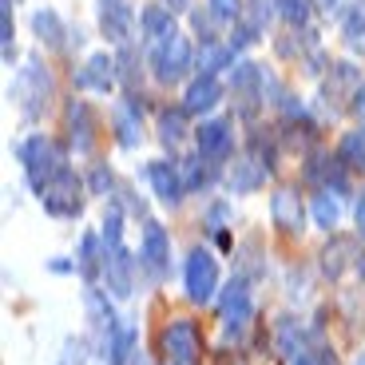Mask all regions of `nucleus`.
Masks as SVG:
<instances>
[{
    "instance_id": "f704fd0d",
    "label": "nucleus",
    "mask_w": 365,
    "mask_h": 365,
    "mask_svg": "<svg viewBox=\"0 0 365 365\" xmlns=\"http://www.w3.org/2000/svg\"><path fill=\"white\" fill-rule=\"evenodd\" d=\"M278 349H282L286 357L306 354V349H302V329H298V322H294V318H282V322H278Z\"/></svg>"
},
{
    "instance_id": "de8ad7c7",
    "label": "nucleus",
    "mask_w": 365,
    "mask_h": 365,
    "mask_svg": "<svg viewBox=\"0 0 365 365\" xmlns=\"http://www.w3.org/2000/svg\"><path fill=\"white\" fill-rule=\"evenodd\" d=\"M357 365H365V357H361V361H357Z\"/></svg>"
},
{
    "instance_id": "7c9ffc66",
    "label": "nucleus",
    "mask_w": 365,
    "mask_h": 365,
    "mask_svg": "<svg viewBox=\"0 0 365 365\" xmlns=\"http://www.w3.org/2000/svg\"><path fill=\"white\" fill-rule=\"evenodd\" d=\"M187 135V108H163L159 111V139L163 147H179Z\"/></svg>"
},
{
    "instance_id": "b1692460",
    "label": "nucleus",
    "mask_w": 365,
    "mask_h": 365,
    "mask_svg": "<svg viewBox=\"0 0 365 365\" xmlns=\"http://www.w3.org/2000/svg\"><path fill=\"white\" fill-rule=\"evenodd\" d=\"M32 32H36V40L40 44H48V48H64L68 44V24H64V16L56 9H36L32 12Z\"/></svg>"
},
{
    "instance_id": "473e14b6",
    "label": "nucleus",
    "mask_w": 365,
    "mask_h": 365,
    "mask_svg": "<svg viewBox=\"0 0 365 365\" xmlns=\"http://www.w3.org/2000/svg\"><path fill=\"white\" fill-rule=\"evenodd\" d=\"M115 72H119V80H123V88H135V76H143V68H139V60H135V48L131 44H119V52H115Z\"/></svg>"
},
{
    "instance_id": "f8f14e48",
    "label": "nucleus",
    "mask_w": 365,
    "mask_h": 365,
    "mask_svg": "<svg viewBox=\"0 0 365 365\" xmlns=\"http://www.w3.org/2000/svg\"><path fill=\"white\" fill-rule=\"evenodd\" d=\"M135 266H139V258H131L128 247H103V282H108L111 298H131Z\"/></svg>"
},
{
    "instance_id": "f3484780",
    "label": "nucleus",
    "mask_w": 365,
    "mask_h": 365,
    "mask_svg": "<svg viewBox=\"0 0 365 365\" xmlns=\"http://www.w3.org/2000/svg\"><path fill=\"white\" fill-rule=\"evenodd\" d=\"M119 72H115V56L108 52H96L83 60V68L76 72V88L80 91H96V96H108L111 88H115Z\"/></svg>"
},
{
    "instance_id": "9d476101",
    "label": "nucleus",
    "mask_w": 365,
    "mask_h": 365,
    "mask_svg": "<svg viewBox=\"0 0 365 365\" xmlns=\"http://www.w3.org/2000/svg\"><path fill=\"white\" fill-rule=\"evenodd\" d=\"M230 96L238 100L242 115H250V111L266 100V72L258 64H250V60H238V64L230 68Z\"/></svg>"
},
{
    "instance_id": "412c9836",
    "label": "nucleus",
    "mask_w": 365,
    "mask_h": 365,
    "mask_svg": "<svg viewBox=\"0 0 365 365\" xmlns=\"http://www.w3.org/2000/svg\"><path fill=\"white\" fill-rule=\"evenodd\" d=\"M361 262V255H357V242L346 235H334L326 242V250H322V274L326 278H341L346 274V266H357Z\"/></svg>"
},
{
    "instance_id": "4be33fe9",
    "label": "nucleus",
    "mask_w": 365,
    "mask_h": 365,
    "mask_svg": "<svg viewBox=\"0 0 365 365\" xmlns=\"http://www.w3.org/2000/svg\"><path fill=\"white\" fill-rule=\"evenodd\" d=\"M83 314H88V322L96 329H100L103 338H108L111 329H115V310H111V298H108V290H100L96 282H88L83 286Z\"/></svg>"
},
{
    "instance_id": "20e7f679",
    "label": "nucleus",
    "mask_w": 365,
    "mask_h": 365,
    "mask_svg": "<svg viewBox=\"0 0 365 365\" xmlns=\"http://www.w3.org/2000/svg\"><path fill=\"white\" fill-rule=\"evenodd\" d=\"M83 191H88L83 179L72 171V167H64V171L56 175L36 199H40V207H44L52 219H80L83 215Z\"/></svg>"
},
{
    "instance_id": "f257e3e1",
    "label": "nucleus",
    "mask_w": 365,
    "mask_h": 365,
    "mask_svg": "<svg viewBox=\"0 0 365 365\" xmlns=\"http://www.w3.org/2000/svg\"><path fill=\"white\" fill-rule=\"evenodd\" d=\"M16 159H20V167H24L28 187H32L36 195L68 167V151H64V147H56L52 139L40 135V131H36V135H28V139H20Z\"/></svg>"
},
{
    "instance_id": "c756f323",
    "label": "nucleus",
    "mask_w": 365,
    "mask_h": 365,
    "mask_svg": "<svg viewBox=\"0 0 365 365\" xmlns=\"http://www.w3.org/2000/svg\"><path fill=\"white\" fill-rule=\"evenodd\" d=\"M334 155L341 159L346 171H365V131L361 128L346 131V135L338 139V151H334Z\"/></svg>"
},
{
    "instance_id": "09e8293b",
    "label": "nucleus",
    "mask_w": 365,
    "mask_h": 365,
    "mask_svg": "<svg viewBox=\"0 0 365 365\" xmlns=\"http://www.w3.org/2000/svg\"><path fill=\"white\" fill-rule=\"evenodd\" d=\"M131 365H143V361H131Z\"/></svg>"
},
{
    "instance_id": "a878e982",
    "label": "nucleus",
    "mask_w": 365,
    "mask_h": 365,
    "mask_svg": "<svg viewBox=\"0 0 365 365\" xmlns=\"http://www.w3.org/2000/svg\"><path fill=\"white\" fill-rule=\"evenodd\" d=\"M361 68L357 64H329V76H326V91L329 96H334V100H349V96H354L357 88H361Z\"/></svg>"
},
{
    "instance_id": "5701e85b",
    "label": "nucleus",
    "mask_w": 365,
    "mask_h": 365,
    "mask_svg": "<svg viewBox=\"0 0 365 365\" xmlns=\"http://www.w3.org/2000/svg\"><path fill=\"white\" fill-rule=\"evenodd\" d=\"M76 270H80L83 282H96V278L103 274V235H96V230H83V235H80Z\"/></svg>"
},
{
    "instance_id": "37998d69",
    "label": "nucleus",
    "mask_w": 365,
    "mask_h": 365,
    "mask_svg": "<svg viewBox=\"0 0 365 365\" xmlns=\"http://www.w3.org/2000/svg\"><path fill=\"white\" fill-rule=\"evenodd\" d=\"M48 270L52 274H80L76 270V258H48Z\"/></svg>"
},
{
    "instance_id": "dca6fc26",
    "label": "nucleus",
    "mask_w": 365,
    "mask_h": 365,
    "mask_svg": "<svg viewBox=\"0 0 365 365\" xmlns=\"http://www.w3.org/2000/svg\"><path fill=\"white\" fill-rule=\"evenodd\" d=\"M64 123H68V143H72V151L76 155H88L91 147H96V111L83 100H68Z\"/></svg>"
},
{
    "instance_id": "aec40b11",
    "label": "nucleus",
    "mask_w": 365,
    "mask_h": 365,
    "mask_svg": "<svg viewBox=\"0 0 365 365\" xmlns=\"http://www.w3.org/2000/svg\"><path fill=\"white\" fill-rule=\"evenodd\" d=\"M135 322L119 318L115 329L103 338V365H131L135 361Z\"/></svg>"
},
{
    "instance_id": "c85d7f7f",
    "label": "nucleus",
    "mask_w": 365,
    "mask_h": 365,
    "mask_svg": "<svg viewBox=\"0 0 365 365\" xmlns=\"http://www.w3.org/2000/svg\"><path fill=\"white\" fill-rule=\"evenodd\" d=\"M341 199H346V195H338V191H318L314 195V207H310V219L318 222L322 230H334L341 222Z\"/></svg>"
},
{
    "instance_id": "4c0bfd02",
    "label": "nucleus",
    "mask_w": 365,
    "mask_h": 365,
    "mask_svg": "<svg viewBox=\"0 0 365 365\" xmlns=\"http://www.w3.org/2000/svg\"><path fill=\"white\" fill-rule=\"evenodd\" d=\"M115 191V175L108 171V167H91V175H88V195H100V199H108V195Z\"/></svg>"
},
{
    "instance_id": "58836bf2",
    "label": "nucleus",
    "mask_w": 365,
    "mask_h": 365,
    "mask_svg": "<svg viewBox=\"0 0 365 365\" xmlns=\"http://www.w3.org/2000/svg\"><path fill=\"white\" fill-rule=\"evenodd\" d=\"M12 36H16V24H12V4H0V44H4V64H12Z\"/></svg>"
},
{
    "instance_id": "a211bd4d",
    "label": "nucleus",
    "mask_w": 365,
    "mask_h": 365,
    "mask_svg": "<svg viewBox=\"0 0 365 365\" xmlns=\"http://www.w3.org/2000/svg\"><path fill=\"white\" fill-rule=\"evenodd\" d=\"M266 175H270V167H266L258 155H242V159H235V167H230L227 187H230V195H255V191L266 187Z\"/></svg>"
},
{
    "instance_id": "6ab92c4d",
    "label": "nucleus",
    "mask_w": 365,
    "mask_h": 365,
    "mask_svg": "<svg viewBox=\"0 0 365 365\" xmlns=\"http://www.w3.org/2000/svg\"><path fill=\"white\" fill-rule=\"evenodd\" d=\"M222 100V83L219 76H195L191 83H187V91H182V108H187V115H207V111H215Z\"/></svg>"
},
{
    "instance_id": "423d86ee",
    "label": "nucleus",
    "mask_w": 365,
    "mask_h": 365,
    "mask_svg": "<svg viewBox=\"0 0 365 365\" xmlns=\"http://www.w3.org/2000/svg\"><path fill=\"white\" fill-rule=\"evenodd\" d=\"M12 100L20 103L24 119H36L48 108V100H52V76H48V68L40 60H28L16 72V80H12Z\"/></svg>"
},
{
    "instance_id": "393cba45",
    "label": "nucleus",
    "mask_w": 365,
    "mask_h": 365,
    "mask_svg": "<svg viewBox=\"0 0 365 365\" xmlns=\"http://www.w3.org/2000/svg\"><path fill=\"white\" fill-rule=\"evenodd\" d=\"M171 32H179V28H175V12L167 9V4H147V9L139 12V36H143L147 44H155V40L171 36Z\"/></svg>"
},
{
    "instance_id": "e433bc0d",
    "label": "nucleus",
    "mask_w": 365,
    "mask_h": 365,
    "mask_svg": "<svg viewBox=\"0 0 365 365\" xmlns=\"http://www.w3.org/2000/svg\"><path fill=\"white\" fill-rule=\"evenodd\" d=\"M227 219H230V202H227V199H215L207 210H202V227H207L210 235L227 230Z\"/></svg>"
},
{
    "instance_id": "72a5a7b5",
    "label": "nucleus",
    "mask_w": 365,
    "mask_h": 365,
    "mask_svg": "<svg viewBox=\"0 0 365 365\" xmlns=\"http://www.w3.org/2000/svg\"><path fill=\"white\" fill-rule=\"evenodd\" d=\"M314 12V0H278V16L286 20L290 28H306Z\"/></svg>"
},
{
    "instance_id": "c9c22d12",
    "label": "nucleus",
    "mask_w": 365,
    "mask_h": 365,
    "mask_svg": "<svg viewBox=\"0 0 365 365\" xmlns=\"http://www.w3.org/2000/svg\"><path fill=\"white\" fill-rule=\"evenodd\" d=\"M258 32H262V24H258L255 16H242V20H235V28H230V48L235 52H242V48H250L258 40Z\"/></svg>"
},
{
    "instance_id": "9b49d317",
    "label": "nucleus",
    "mask_w": 365,
    "mask_h": 365,
    "mask_svg": "<svg viewBox=\"0 0 365 365\" xmlns=\"http://www.w3.org/2000/svg\"><path fill=\"white\" fill-rule=\"evenodd\" d=\"M111 131H115V143L123 147V151L143 143V103H139L135 91H128V96L111 108Z\"/></svg>"
},
{
    "instance_id": "a18cd8bd",
    "label": "nucleus",
    "mask_w": 365,
    "mask_h": 365,
    "mask_svg": "<svg viewBox=\"0 0 365 365\" xmlns=\"http://www.w3.org/2000/svg\"><path fill=\"white\" fill-rule=\"evenodd\" d=\"M338 4H341V0H314V9H322V12H334Z\"/></svg>"
},
{
    "instance_id": "2f4dec72",
    "label": "nucleus",
    "mask_w": 365,
    "mask_h": 365,
    "mask_svg": "<svg viewBox=\"0 0 365 365\" xmlns=\"http://www.w3.org/2000/svg\"><path fill=\"white\" fill-rule=\"evenodd\" d=\"M179 171H182V182H187V195H191V191H202L207 182H215V163H207L202 155L182 159Z\"/></svg>"
},
{
    "instance_id": "4468645a",
    "label": "nucleus",
    "mask_w": 365,
    "mask_h": 365,
    "mask_svg": "<svg viewBox=\"0 0 365 365\" xmlns=\"http://www.w3.org/2000/svg\"><path fill=\"white\" fill-rule=\"evenodd\" d=\"M135 9L131 0H100V32L108 44H131L135 36Z\"/></svg>"
},
{
    "instance_id": "ea45409f",
    "label": "nucleus",
    "mask_w": 365,
    "mask_h": 365,
    "mask_svg": "<svg viewBox=\"0 0 365 365\" xmlns=\"http://www.w3.org/2000/svg\"><path fill=\"white\" fill-rule=\"evenodd\" d=\"M207 9L215 12V20H222V24L242 20V0H207Z\"/></svg>"
},
{
    "instance_id": "0eeeda50",
    "label": "nucleus",
    "mask_w": 365,
    "mask_h": 365,
    "mask_svg": "<svg viewBox=\"0 0 365 365\" xmlns=\"http://www.w3.org/2000/svg\"><path fill=\"white\" fill-rule=\"evenodd\" d=\"M159 349L167 365H199L202 357V334L191 318H171L159 329Z\"/></svg>"
},
{
    "instance_id": "8fccbe9b",
    "label": "nucleus",
    "mask_w": 365,
    "mask_h": 365,
    "mask_svg": "<svg viewBox=\"0 0 365 365\" xmlns=\"http://www.w3.org/2000/svg\"><path fill=\"white\" fill-rule=\"evenodd\" d=\"M4 4H12V0H4Z\"/></svg>"
},
{
    "instance_id": "7ed1b4c3",
    "label": "nucleus",
    "mask_w": 365,
    "mask_h": 365,
    "mask_svg": "<svg viewBox=\"0 0 365 365\" xmlns=\"http://www.w3.org/2000/svg\"><path fill=\"white\" fill-rule=\"evenodd\" d=\"M147 60H151V72H155L159 83H179L182 76L195 68V48L182 32H171V36L151 44V56H147Z\"/></svg>"
},
{
    "instance_id": "39448f33",
    "label": "nucleus",
    "mask_w": 365,
    "mask_h": 365,
    "mask_svg": "<svg viewBox=\"0 0 365 365\" xmlns=\"http://www.w3.org/2000/svg\"><path fill=\"white\" fill-rule=\"evenodd\" d=\"M219 314H222V338H242L250 329V318H255V298H250V282L247 278H230L227 290L219 294Z\"/></svg>"
},
{
    "instance_id": "c03bdc74",
    "label": "nucleus",
    "mask_w": 365,
    "mask_h": 365,
    "mask_svg": "<svg viewBox=\"0 0 365 365\" xmlns=\"http://www.w3.org/2000/svg\"><path fill=\"white\" fill-rule=\"evenodd\" d=\"M163 4H167L171 12H187V9H191V0H163Z\"/></svg>"
},
{
    "instance_id": "49530a36",
    "label": "nucleus",
    "mask_w": 365,
    "mask_h": 365,
    "mask_svg": "<svg viewBox=\"0 0 365 365\" xmlns=\"http://www.w3.org/2000/svg\"><path fill=\"white\" fill-rule=\"evenodd\" d=\"M290 365H318L314 357H306V354H298V357H290Z\"/></svg>"
},
{
    "instance_id": "6e6552de",
    "label": "nucleus",
    "mask_w": 365,
    "mask_h": 365,
    "mask_svg": "<svg viewBox=\"0 0 365 365\" xmlns=\"http://www.w3.org/2000/svg\"><path fill=\"white\" fill-rule=\"evenodd\" d=\"M139 266H143L155 282H163L171 270V235L163 230V222L147 219L143 235H139Z\"/></svg>"
},
{
    "instance_id": "ddd939ff",
    "label": "nucleus",
    "mask_w": 365,
    "mask_h": 365,
    "mask_svg": "<svg viewBox=\"0 0 365 365\" xmlns=\"http://www.w3.org/2000/svg\"><path fill=\"white\" fill-rule=\"evenodd\" d=\"M147 182H151V195H155L163 207H179L182 195H187V182H182V171L179 163H171V159H151V163L143 167Z\"/></svg>"
},
{
    "instance_id": "2eb2a0df",
    "label": "nucleus",
    "mask_w": 365,
    "mask_h": 365,
    "mask_svg": "<svg viewBox=\"0 0 365 365\" xmlns=\"http://www.w3.org/2000/svg\"><path fill=\"white\" fill-rule=\"evenodd\" d=\"M270 222L282 235H302L306 230V202H302V195L294 187H278L270 195Z\"/></svg>"
},
{
    "instance_id": "1a4fd4ad",
    "label": "nucleus",
    "mask_w": 365,
    "mask_h": 365,
    "mask_svg": "<svg viewBox=\"0 0 365 365\" xmlns=\"http://www.w3.org/2000/svg\"><path fill=\"white\" fill-rule=\"evenodd\" d=\"M195 147L207 163H227L235 155V123L230 119H202L195 128Z\"/></svg>"
},
{
    "instance_id": "79ce46f5",
    "label": "nucleus",
    "mask_w": 365,
    "mask_h": 365,
    "mask_svg": "<svg viewBox=\"0 0 365 365\" xmlns=\"http://www.w3.org/2000/svg\"><path fill=\"white\" fill-rule=\"evenodd\" d=\"M354 222H357V238L365 242V191L357 195V202H354Z\"/></svg>"
},
{
    "instance_id": "cd10ccee",
    "label": "nucleus",
    "mask_w": 365,
    "mask_h": 365,
    "mask_svg": "<svg viewBox=\"0 0 365 365\" xmlns=\"http://www.w3.org/2000/svg\"><path fill=\"white\" fill-rule=\"evenodd\" d=\"M341 40L354 56H365V0H357L341 12Z\"/></svg>"
},
{
    "instance_id": "f03ea898",
    "label": "nucleus",
    "mask_w": 365,
    "mask_h": 365,
    "mask_svg": "<svg viewBox=\"0 0 365 365\" xmlns=\"http://www.w3.org/2000/svg\"><path fill=\"white\" fill-rule=\"evenodd\" d=\"M182 294L195 306H207V302L219 298V258L207 247H195L182 262Z\"/></svg>"
},
{
    "instance_id": "bb28decb",
    "label": "nucleus",
    "mask_w": 365,
    "mask_h": 365,
    "mask_svg": "<svg viewBox=\"0 0 365 365\" xmlns=\"http://www.w3.org/2000/svg\"><path fill=\"white\" fill-rule=\"evenodd\" d=\"M235 48L230 44H219V40H210V44L199 48V56H195V68H199V76H219L222 68H235Z\"/></svg>"
},
{
    "instance_id": "a19ab883",
    "label": "nucleus",
    "mask_w": 365,
    "mask_h": 365,
    "mask_svg": "<svg viewBox=\"0 0 365 365\" xmlns=\"http://www.w3.org/2000/svg\"><path fill=\"white\" fill-rule=\"evenodd\" d=\"M349 111H354V115H357V128L365 131V83H361V88L354 91V96H349Z\"/></svg>"
}]
</instances>
